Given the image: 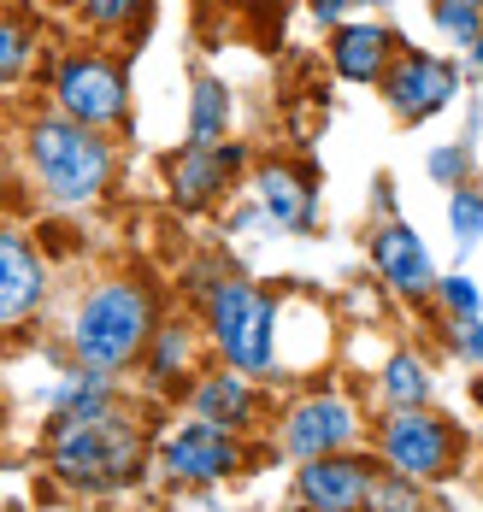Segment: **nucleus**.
Instances as JSON below:
<instances>
[{
  "label": "nucleus",
  "mask_w": 483,
  "mask_h": 512,
  "mask_svg": "<svg viewBox=\"0 0 483 512\" xmlns=\"http://www.w3.org/2000/svg\"><path fill=\"white\" fill-rule=\"evenodd\" d=\"M142 465V436L124 412H83L54 424V471L77 489H112Z\"/></svg>",
  "instance_id": "obj_1"
},
{
  "label": "nucleus",
  "mask_w": 483,
  "mask_h": 512,
  "mask_svg": "<svg viewBox=\"0 0 483 512\" xmlns=\"http://www.w3.org/2000/svg\"><path fill=\"white\" fill-rule=\"evenodd\" d=\"M30 159H36L42 189L65 206L95 201L112 177L107 142H101L89 124H71V118H42V124L30 130Z\"/></svg>",
  "instance_id": "obj_2"
},
{
  "label": "nucleus",
  "mask_w": 483,
  "mask_h": 512,
  "mask_svg": "<svg viewBox=\"0 0 483 512\" xmlns=\"http://www.w3.org/2000/svg\"><path fill=\"white\" fill-rule=\"evenodd\" d=\"M148 324H154L148 295L136 283H107L77 312V354L89 365H101V371H112L148 342Z\"/></svg>",
  "instance_id": "obj_3"
},
{
  "label": "nucleus",
  "mask_w": 483,
  "mask_h": 512,
  "mask_svg": "<svg viewBox=\"0 0 483 512\" xmlns=\"http://www.w3.org/2000/svg\"><path fill=\"white\" fill-rule=\"evenodd\" d=\"M271 324H277L271 301L254 295L248 283H218L213 289V330H218V348H224L230 365L260 371L271 359Z\"/></svg>",
  "instance_id": "obj_4"
},
{
  "label": "nucleus",
  "mask_w": 483,
  "mask_h": 512,
  "mask_svg": "<svg viewBox=\"0 0 483 512\" xmlns=\"http://www.w3.org/2000/svg\"><path fill=\"white\" fill-rule=\"evenodd\" d=\"M383 454L389 465L407 477V483H425V477H442L448 460H454V436L419 407H401L389 418V430H383Z\"/></svg>",
  "instance_id": "obj_5"
},
{
  "label": "nucleus",
  "mask_w": 483,
  "mask_h": 512,
  "mask_svg": "<svg viewBox=\"0 0 483 512\" xmlns=\"http://www.w3.org/2000/svg\"><path fill=\"white\" fill-rule=\"evenodd\" d=\"M59 106L71 112V124L101 130L112 118H124V77L107 59H71L59 71Z\"/></svg>",
  "instance_id": "obj_6"
},
{
  "label": "nucleus",
  "mask_w": 483,
  "mask_h": 512,
  "mask_svg": "<svg viewBox=\"0 0 483 512\" xmlns=\"http://www.w3.org/2000/svg\"><path fill=\"white\" fill-rule=\"evenodd\" d=\"M165 471H171V477H195V483L224 477V471H236V442H230L218 424H183V430L165 442Z\"/></svg>",
  "instance_id": "obj_7"
},
{
  "label": "nucleus",
  "mask_w": 483,
  "mask_h": 512,
  "mask_svg": "<svg viewBox=\"0 0 483 512\" xmlns=\"http://www.w3.org/2000/svg\"><path fill=\"white\" fill-rule=\"evenodd\" d=\"M448 95H454V71L442 59H425V53L401 59L395 77H389V106L401 118H430V112L448 106Z\"/></svg>",
  "instance_id": "obj_8"
},
{
  "label": "nucleus",
  "mask_w": 483,
  "mask_h": 512,
  "mask_svg": "<svg viewBox=\"0 0 483 512\" xmlns=\"http://www.w3.org/2000/svg\"><path fill=\"white\" fill-rule=\"evenodd\" d=\"M301 495H307V507H319V512H354V507H366V495H372V471L360 460L319 454L301 471Z\"/></svg>",
  "instance_id": "obj_9"
},
{
  "label": "nucleus",
  "mask_w": 483,
  "mask_h": 512,
  "mask_svg": "<svg viewBox=\"0 0 483 512\" xmlns=\"http://www.w3.org/2000/svg\"><path fill=\"white\" fill-rule=\"evenodd\" d=\"M354 436V412L342 407V401H307V407L289 412V430H283V442L295 448V454H307V460H319L330 448H342Z\"/></svg>",
  "instance_id": "obj_10"
},
{
  "label": "nucleus",
  "mask_w": 483,
  "mask_h": 512,
  "mask_svg": "<svg viewBox=\"0 0 483 512\" xmlns=\"http://www.w3.org/2000/svg\"><path fill=\"white\" fill-rule=\"evenodd\" d=\"M377 271L401 289V295H425L430 283H436V271H430V254L425 242L407 230V224H389V230H377Z\"/></svg>",
  "instance_id": "obj_11"
},
{
  "label": "nucleus",
  "mask_w": 483,
  "mask_h": 512,
  "mask_svg": "<svg viewBox=\"0 0 483 512\" xmlns=\"http://www.w3.org/2000/svg\"><path fill=\"white\" fill-rule=\"evenodd\" d=\"M36 301H42V265L18 236L0 230V324H18Z\"/></svg>",
  "instance_id": "obj_12"
},
{
  "label": "nucleus",
  "mask_w": 483,
  "mask_h": 512,
  "mask_svg": "<svg viewBox=\"0 0 483 512\" xmlns=\"http://www.w3.org/2000/svg\"><path fill=\"white\" fill-rule=\"evenodd\" d=\"M383 59H389V36L377 24H348L336 36V71L354 77V83H372L377 71H383Z\"/></svg>",
  "instance_id": "obj_13"
},
{
  "label": "nucleus",
  "mask_w": 483,
  "mask_h": 512,
  "mask_svg": "<svg viewBox=\"0 0 483 512\" xmlns=\"http://www.w3.org/2000/svg\"><path fill=\"white\" fill-rule=\"evenodd\" d=\"M236 165V148H189V159L177 165V201L201 206L224 183V171Z\"/></svg>",
  "instance_id": "obj_14"
},
{
  "label": "nucleus",
  "mask_w": 483,
  "mask_h": 512,
  "mask_svg": "<svg viewBox=\"0 0 483 512\" xmlns=\"http://www.w3.org/2000/svg\"><path fill=\"white\" fill-rule=\"evenodd\" d=\"M260 201L277 224H307V189H301V177H289V171H260Z\"/></svg>",
  "instance_id": "obj_15"
},
{
  "label": "nucleus",
  "mask_w": 483,
  "mask_h": 512,
  "mask_svg": "<svg viewBox=\"0 0 483 512\" xmlns=\"http://www.w3.org/2000/svg\"><path fill=\"white\" fill-rule=\"evenodd\" d=\"M248 407H254V395H248L242 377H213V383L201 389V412H207V424H242Z\"/></svg>",
  "instance_id": "obj_16"
},
{
  "label": "nucleus",
  "mask_w": 483,
  "mask_h": 512,
  "mask_svg": "<svg viewBox=\"0 0 483 512\" xmlns=\"http://www.w3.org/2000/svg\"><path fill=\"white\" fill-rule=\"evenodd\" d=\"M224 124H230V95H224L218 83H201V89H195V124H189V142H195V148H218Z\"/></svg>",
  "instance_id": "obj_17"
},
{
  "label": "nucleus",
  "mask_w": 483,
  "mask_h": 512,
  "mask_svg": "<svg viewBox=\"0 0 483 512\" xmlns=\"http://www.w3.org/2000/svg\"><path fill=\"white\" fill-rule=\"evenodd\" d=\"M383 389H389V401L419 407V401L430 395V371L413 354H395V359H389V371H383Z\"/></svg>",
  "instance_id": "obj_18"
},
{
  "label": "nucleus",
  "mask_w": 483,
  "mask_h": 512,
  "mask_svg": "<svg viewBox=\"0 0 483 512\" xmlns=\"http://www.w3.org/2000/svg\"><path fill=\"white\" fill-rule=\"evenodd\" d=\"M436 24L454 42H483V0H436Z\"/></svg>",
  "instance_id": "obj_19"
},
{
  "label": "nucleus",
  "mask_w": 483,
  "mask_h": 512,
  "mask_svg": "<svg viewBox=\"0 0 483 512\" xmlns=\"http://www.w3.org/2000/svg\"><path fill=\"white\" fill-rule=\"evenodd\" d=\"M24 59H30V36H24L12 18H0V83H6V77H18V71H24Z\"/></svg>",
  "instance_id": "obj_20"
},
{
  "label": "nucleus",
  "mask_w": 483,
  "mask_h": 512,
  "mask_svg": "<svg viewBox=\"0 0 483 512\" xmlns=\"http://www.w3.org/2000/svg\"><path fill=\"white\" fill-rule=\"evenodd\" d=\"M448 218H454V236L460 242H478L483 236V195H454L448 201Z\"/></svg>",
  "instance_id": "obj_21"
},
{
  "label": "nucleus",
  "mask_w": 483,
  "mask_h": 512,
  "mask_svg": "<svg viewBox=\"0 0 483 512\" xmlns=\"http://www.w3.org/2000/svg\"><path fill=\"white\" fill-rule=\"evenodd\" d=\"M366 507H372V512H419V507H413V489H407V477H401V483H372Z\"/></svg>",
  "instance_id": "obj_22"
},
{
  "label": "nucleus",
  "mask_w": 483,
  "mask_h": 512,
  "mask_svg": "<svg viewBox=\"0 0 483 512\" xmlns=\"http://www.w3.org/2000/svg\"><path fill=\"white\" fill-rule=\"evenodd\" d=\"M442 295H448V307L454 312H466V318H478V283H466V277H448V283H442Z\"/></svg>",
  "instance_id": "obj_23"
},
{
  "label": "nucleus",
  "mask_w": 483,
  "mask_h": 512,
  "mask_svg": "<svg viewBox=\"0 0 483 512\" xmlns=\"http://www.w3.org/2000/svg\"><path fill=\"white\" fill-rule=\"evenodd\" d=\"M83 12H89L101 30H112V24H124V18L136 12V0H83Z\"/></svg>",
  "instance_id": "obj_24"
},
{
  "label": "nucleus",
  "mask_w": 483,
  "mask_h": 512,
  "mask_svg": "<svg viewBox=\"0 0 483 512\" xmlns=\"http://www.w3.org/2000/svg\"><path fill=\"white\" fill-rule=\"evenodd\" d=\"M189 354V342H183V330H165V342H160V377H171V365Z\"/></svg>",
  "instance_id": "obj_25"
},
{
  "label": "nucleus",
  "mask_w": 483,
  "mask_h": 512,
  "mask_svg": "<svg viewBox=\"0 0 483 512\" xmlns=\"http://www.w3.org/2000/svg\"><path fill=\"white\" fill-rule=\"evenodd\" d=\"M460 354H472L483 365V324H478V318H466V324H460Z\"/></svg>",
  "instance_id": "obj_26"
},
{
  "label": "nucleus",
  "mask_w": 483,
  "mask_h": 512,
  "mask_svg": "<svg viewBox=\"0 0 483 512\" xmlns=\"http://www.w3.org/2000/svg\"><path fill=\"white\" fill-rule=\"evenodd\" d=\"M430 171H436V177H454V171H460V154H454V148H448V154H436V159H430Z\"/></svg>",
  "instance_id": "obj_27"
},
{
  "label": "nucleus",
  "mask_w": 483,
  "mask_h": 512,
  "mask_svg": "<svg viewBox=\"0 0 483 512\" xmlns=\"http://www.w3.org/2000/svg\"><path fill=\"white\" fill-rule=\"evenodd\" d=\"M478 65H483V42H478Z\"/></svg>",
  "instance_id": "obj_28"
}]
</instances>
